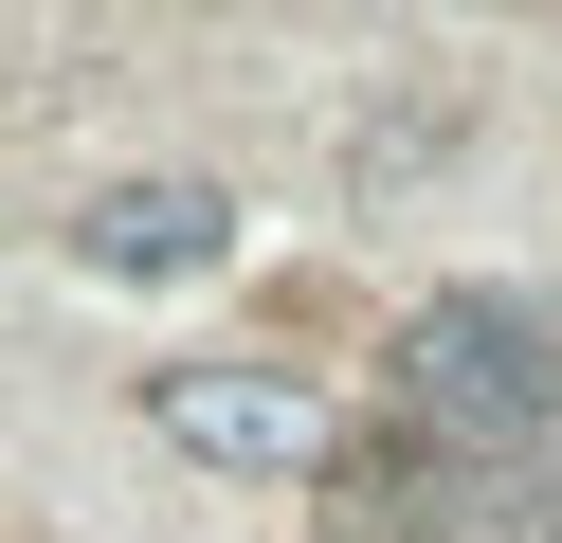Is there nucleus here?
Listing matches in <instances>:
<instances>
[{
    "label": "nucleus",
    "instance_id": "1",
    "mask_svg": "<svg viewBox=\"0 0 562 543\" xmlns=\"http://www.w3.org/2000/svg\"><path fill=\"white\" fill-rule=\"evenodd\" d=\"M381 398H400V453L526 471L562 434V308H526V290H436V308L400 326V362H381Z\"/></svg>",
    "mask_w": 562,
    "mask_h": 543
},
{
    "label": "nucleus",
    "instance_id": "2",
    "mask_svg": "<svg viewBox=\"0 0 562 543\" xmlns=\"http://www.w3.org/2000/svg\"><path fill=\"white\" fill-rule=\"evenodd\" d=\"M146 417L182 434L200 471H327V398H308V381H272V362H164V381H146Z\"/></svg>",
    "mask_w": 562,
    "mask_h": 543
},
{
    "label": "nucleus",
    "instance_id": "3",
    "mask_svg": "<svg viewBox=\"0 0 562 543\" xmlns=\"http://www.w3.org/2000/svg\"><path fill=\"white\" fill-rule=\"evenodd\" d=\"M74 253H91V272H127V290H164V272H218V253H236V200H218L200 163H146V181H110V200L74 217Z\"/></svg>",
    "mask_w": 562,
    "mask_h": 543
}]
</instances>
